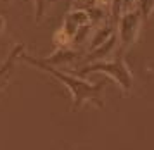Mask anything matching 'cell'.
I'll return each mask as SVG.
<instances>
[{"instance_id": "obj_1", "label": "cell", "mask_w": 154, "mask_h": 150, "mask_svg": "<svg viewBox=\"0 0 154 150\" xmlns=\"http://www.w3.org/2000/svg\"><path fill=\"white\" fill-rule=\"evenodd\" d=\"M19 59L24 61V62H28V64H31L33 68L40 69L43 73H49V74L54 76L56 80H59L66 88L69 90L71 97H73V100H75V105H82V104L87 102V100H94V102L99 104V97H100V92H102V85H90V83H87V81H83V80L76 78V76H71V74H68V73L61 71V69H57L56 66L45 64L42 59H36V57H31V55L24 54V50L19 54Z\"/></svg>"}, {"instance_id": "obj_2", "label": "cell", "mask_w": 154, "mask_h": 150, "mask_svg": "<svg viewBox=\"0 0 154 150\" xmlns=\"http://www.w3.org/2000/svg\"><path fill=\"white\" fill-rule=\"evenodd\" d=\"M94 71H104L107 74H111L114 80H118L123 86H128V81H130V78H128V73H126L125 66L121 64V62H112V64H104V62H99V64H90V66H87V68L82 71V74H87V73H94Z\"/></svg>"}, {"instance_id": "obj_3", "label": "cell", "mask_w": 154, "mask_h": 150, "mask_svg": "<svg viewBox=\"0 0 154 150\" xmlns=\"http://www.w3.org/2000/svg\"><path fill=\"white\" fill-rule=\"evenodd\" d=\"M24 50V45H16L14 50L7 55V59L0 64V92L7 86L9 83V78L12 76L14 73V66H16V61L19 59V54Z\"/></svg>"}, {"instance_id": "obj_4", "label": "cell", "mask_w": 154, "mask_h": 150, "mask_svg": "<svg viewBox=\"0 0 154 150\" xmlns=\"http://www.w3.org/2000/svg\"><path fill=\"white\" fill-rule=\"evenodd\" d=\"M135 26H137L135 16H126L125 19H123V22H121V36H123L125 43H130V40H132L130 31H135Z\"/></svg>"}, {"instance_id": "obj_5", "label": "cell", "mask_w": 154, "mask_h": 150, "mask_svg": "<svg viewBox=\"0 0 154 150\" xmlns=\"http://www.w3.org/2000/svg\"><path fill=\"white\" fill-rule=\"evenodd\" d=\"M52 5V0H33V7H35V19L36 22H40L43 19L45 12L49 10V7Z\"/></svg>"}, {"instance_id": "obj_6", "label": "cell", "mask_w": 154, "mask_h": 150, "mask_svg": "<svg viewBox=\"0 0 154 150\" xmlns=\"http://www.w3.org/2000/svg\"><path fill=\"white\" fill-rule=\"evenodd\" d=\"M4 28H5V19H4V17L0 16V33L4 31Z\"/></svg>"}, {"instance_id": "obj_7", "label": "cell", "mask_w": 154, "mask_h": 150, "mask_svg": "<svg viewBox=\"0 0 154 150\" xmlns=\"http://www.w3.org/2000/svg\"><path fill=\"white\" fill-rule=\"evenodd\" d=\"M4 2H7V0H4Z\"/></svg>"}]
</instances>
